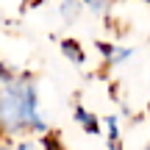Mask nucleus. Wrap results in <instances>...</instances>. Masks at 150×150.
<instances>
[{"label":"nucleus","mask_w":150,"mask_h":150,"mask_svg":"<svg viewBox=\"0 0 150 150\" xmlns=\"http://www.w3.org/2000/svg\"><path fill=\"white\" fill-rule=\"evenodd\" d=\"M45 131L39 117V97L31 78L0 67V134H25Z\"/></svg>","instance_id":"obj_1"},{"label":"nucleus","mask_w":150,"mask_h":150,"mask_svg":"<svg viewBox=\"0 0 150 150\" xmlns=\"http://www.w3.org/2000/svg\"><path fill=\"white\" fill-rule=\"evenodd\" d=\"M11 150H33V145H28V142H22V145H17V147H11Z\"/></svg>","instance_id":"obj_2"}]
</instances>
